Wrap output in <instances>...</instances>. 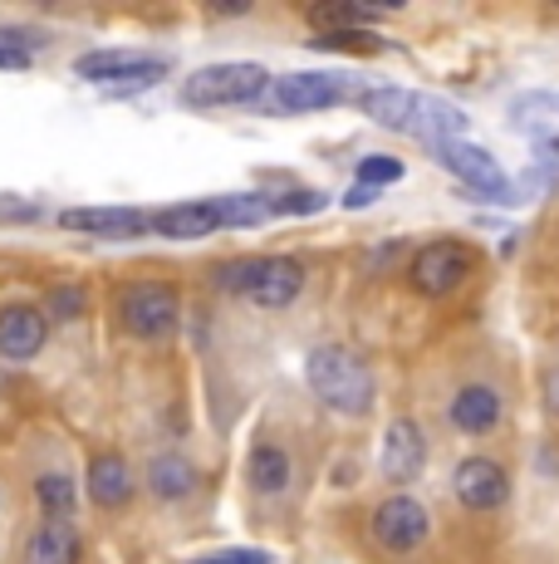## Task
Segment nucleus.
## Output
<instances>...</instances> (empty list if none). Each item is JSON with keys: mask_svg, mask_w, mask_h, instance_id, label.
<instances>
[{"mask_svg": "<svg viewBox=\"0 0 559 564\" xmlns=\"http://www.w3.org/2000/svg\"><path fill=\"white\" fill-rule=\"evenodd\" d=\"M363 113L373 118L388 133H413L423 138L427 148L447 143V138H467V108L437 99V94H417V89H397V84H383V89L363 94Z\"/></svg>", "mask_w": 559, "mask_h": 564, "instance_id": "obj_1", "label": "nucleus"}, {"mask_svg": "<svg viewBox=\"0 0 559 564\" xmlns=\"http://www.w3.org/2000/svg\"><path fill=\"white\" fill-rule=\"evenodd\" d=\"M305 378L319 403L343 412V417H363L373 408V368L343 344H319L305 364Z\"/></svg>", "mask_w": 559, "mask_h": 564, "instance_id": "obj_2", "label": "nucleus"}, {"mask_svg": "<svg viewBox=\"0 0 559 564\" xmlns=\"http://www.w3.org/2000/svg\"><path fill=\"white\" fill-rule=\"evenodd\" d=\"M217 285L231 295H245L261 310H285L299 300L305 290V265L289 256H245V260H226L217 270Z\"/></svg>", "mask_w": 559, "mask_h": 564, "instance_id": "obj_3", "label": "nucleus"}, {"mask_svg": "<svg viewBox=\"0 0 559 564\" xmlns=\"http://www.w3.org/2000/svg\"><path fill=\"white\" fill-rule=\"evenodd\" d=\"M271 89V74L261 64H207V69L187 74L182 79V104L187 108H245V104H261V94Z\"/></svg>", "mask_w": 559, "mask_h": 564, "instance_id": "obj_4", "label": "nucleus"}, {"mask_svg": "<svg viewBox=\"0 0 559 564\" xmlns=\"http://www.w3.org/2000/svg\"><path fill=\"white\" fill-rule=\"evenodd\" d=\"M118 314H123V329L138 339H167L182 319V300L163 280H138L118 295Z\"/></svg>", "mask_w": 559, "mask_h": 564, "instance_id": "obj_5", "label": "nucleus"}, {"mask_svg": "<svg viewBox=\"0 0 559 564\" xmlns=\"http://www.w3.org/2000/svg\"><path fill=\"white\" fill-rule=\"evenodd\" d=\"M172 64L163 54H138V50H94L74 64V74L89 84H118V89H153L167 79Z\"/></svg>", "mask_w": 559, "mask_h": 564, "instance_id": "obj_6", "label": "nucleus"}, {"mask_svg": "<svg viewBox=\"0 0 559 564\" xmlns=\"http://www.w3.org/2000/svg\"><path fill=\"white\" fill-rule=\"evenodd\" d=\"M432 158L442 162V167H447L457 182H467L471 192H481V197H491V202H515L511 177H505V167L486 153V148L467 143V138H447V143H432Z\"/></svg>", "mask_w": 559, "mask_h": 564, "instance_id": "obj_7", "label": "nucleus"}, {"mask_svg": "<svg viewBox=\"0 0 559 564\" xmlns=\"http://www.w3.org/2000/svg\"><path fill=\"white\" fill-rule=\"evenodd\" d=\"M471 270H476V251H471L467 241H432V246H423V251L413 256L407 280H413L417 295L442 300L471 275Z\"/></svg>", "mask_w": 559, "mask_h": 564, "instance_id": "obj_8", "label": "nucleus"}, {"mask_svg": "<svg viewBox=\"0 0 559 564\" xmlns=\"http://www.w3.org/2000/svg\"><path fill=\"white\" fill-rule=\"evenodd\" d=\"M349 99V79L325 69L285 74L271 84V113H315V108H335Z\"/></svg>", "mask_w": 559, "mask_h": 564, "instance_id": "obj_9", "label": "nucleus"}, {"mask_svg": "<svg viewBox=\"0 0 559 564\" xmlns=\"http://www.w3.org/2000/svg\"><path fill=\"white\" fill-rule=\"evenodd\" d=\"M432 535V516L417 496H388V501L373 511V540H379L388 555H407L423 540Z\"/></svg>", "mask_w": 559, "mask_h": 564, "instance_id": "obj_10", "label": "nucleus"}, {"mask_svg": "<svg viewBox=\"0 0 559 564\" xmlns=\"http://www.w3.org/2000/svg\"><path fill=\"white\" fill-rule=\"evenodd\" d=\"M451 486H457V501L467 511H501L511 501V476L491 457H467L457 466V476H451Z\"/></svg>", "mask_w": 559, "mask_h": 564, "instance_id": "obj_11", "label": "nucleus"}, {"mask_svg": "<svg viewBox=\"0 0 559 564\" xmlns=\"http://www.w3.org/2000/svg\"><path fill=\"white\" fill-rule=\"evenodd\" d=\"M383 476L397 486H407V481H417L423 476V466H427V432L417 427L413 417H393L388 422V432H383Z\"/></svg>", "mask_w": 559, "mask_h": 564, "instance_id": "obj_12", "label": "nucleus"}, {"mask_svg": "<svg viewBox=\"0 0 559 564\" xmlns=\"http://www.w3.org/2000/svg\"><path fill=\"white\" fill-rule=\"evenodd\" d=\"M59 226L84 236H109V241H133V236H147V212H133V206H74V212H59Z\"/></svg>", "mask_w": 559, "mask_h": 564, "instance_id": "obj_13", "label": "nucleus"}, {"mask_svg": "<svg viewBox=\"0 0 559 564\" xmlns=\"http://www.w3.org/2000/svg\"><path fill=\"white\" fill-rule=\"evenodd\" d=\"M45 314L35 305H6L0 310V354L15 364L35 359L40 349H45Z\"/></svg>", "mask_w": 559, "mask_h": 564, "instance_id": "obj_14", "label": "nucleus"}, {"mask_svg": "<svg viewBox=\"0 0 559 564\" xmlns=\"http://www.w3.org/2000/svg\"><path fill=\"white\" fill-rule=\"evenodd\" d=\"M147 231L167 236V241H201V236H217V206L207 202H182V206H163V212L147 216Z\"/></svg>", "mask_w": 559, "mask_h": 564, "instance_id": "obj_15", "label": "nucleus"}, {"mask_svg": "<svg viewBox=\"0 0 559 564\" xmlns=\"http://www.w3.org/2000/svg\"><path fill=\"white\" fill-rule=\"evenodd\" d=\"M447 417H451V427L467 432V437H486V432L501 422V393L486 383H467L457 398H451Z\"/></svg>", "mask_w": 559, "mask_h": 564, "instance_id": "obj_16", "label": "nucleus"}, {"mask_svg": "<svg viewBox=\"0 0 559 564\" xmlns=\"http://www.w3.org/2000/svg\"><path fill=\"white\" fill-rule=\"evenodd\" d=\"M89 496L103 511H118V506L133 501V466H128L118 452H99L89 462Z\"/></svg>", "mask_w": 559, "mask_h": 564, "instance_id": "obj_17", "label": "nucleus"}, {"mask_svg": "<svg viewBox=\"0 0 559 564\" xmlns=\"http://www.w3.org/2000/svg\"><path fill=\"white\" fill-rule=\"evenodd\" d=\"M511 123L535 143H559V94H520L511 104Z\"/></svg>", "mask_w": 559, "mask_h": 564, "instance_id": "obj_18", "label": "nucleus"}, {"mask_svg": "<svg viewBox=\"0 0 559 564\" xmlns=\"http://www.w3.org/2000/svg\"><path fill=\"white\" fill-rule=\"evenodd\" d=\"M84 540L69 520H45L30 540V564H79Z\"/></svg>", "mask_w": 559, "mask_h": 564, "instance_id": "obj_19", "label": "nucleus"}, {"mask_svg": "<svg viewBox=\"0 0 559 564\" xmlns=\"http://www.w3.org/2000/svg\"><path fill=\"white\" fill-rule=\"evenodd\" d=\"M245 476H251V486L261 496H280L289 486V452L275 447V442H261L251 452V462H245Z\"/></svg>", "mask_w": 559, "mask_h": 564, "instance_id": "obj_20", "label": "nucleus"}, {"mask_svg": "<svg viewBox=\"0 0 559 564\" xmlns=\"http://www.w3.org/2000/svg\"><path fill=\"white\" fill-rule=\"evenodd\" d=\"M373 20H379V10L349 6V0H319V6H309V25H315L319 35H349V30L373 25Z\"/></svg>", "mask_w": 559, "mask_h": 564, "instance_id": "obj_21", "label": "nucleus"}, {"mask_svg": "<svg viewBox=\"0 0 559 564\" xmlns=\"http://www.w3.org/2000/svg\"><path fill=\"white\" fill-rule=\"evenodd\" d=\"M147 486H153L157 501H182V496H191V486H197V471H191L187 457L167 452V457H157L147 466Z\"/></svg>", "mask_w": 559, "mask_h": 564, "instance_id": "obj_22", "label": "nucleus"}, {"mask_svg": "<svg viewBox=\"0 0 559 564\" xmlns=\"http://www.w3.org/2000/svg\"><path fill=\"white\" fill-rule=\"evenodd\" d=\"M211 206H217V226H261L271 216L261 192H226V197H211Z\"/></svg>", "mask_w": 559, "mask_h": 564, "instance_id": "obj_23", "label": "nucleus"}, {"mask_svg": "<svg viewBox=\"0 0 559 564\" xmlns=\"http://www.w3.org/2000/svg\"><path fill=\"white\" fill-rule=\"evenodd\" d=\"M265 212L271 216H309V212H325L329 197L315 187H289V192H261Z\"/></svg>", "mask_w": 559, "mask_h": 564, "instance_id": "obj_24", "label": "nucleus"}, {"mask_svg": "<svg viewBox=\"0 0 559 564\" xmlns=\"http://www.w3.org/2000/svg\"><path fill=\"white\" fill-rule=\"evenodd\" d=\"M35 501H40V511H50V520H69V511H74V481L64 471H45L35 481Z\"/></svg>", "mask_w": 559, "mask_h": 564, "instance_id": "obj_25", "label": "nucleus"}, {"mask_svg": "<svg viewBox=\"0 0 559 564\" xmlns=\"http://www.w3.org/2000/svg\"><path fill=\"white\" fill-rule=\"evenodd\" d=\"M45 45L40 35H30V30H0V69H25L30 59H35V50Z\"/></svg>", "mask_w": 559, "mask_h": 564, "instance_id": "obj_26", "label": "nucleus"}, {"mask_svg": "<svg viewBox=\"0 0 559 564\" xmlns=\"http://www.w3.org/2000/svg\"><path fill=\"white\" fill-rule=\"evenodd\" d=\"M359 182L363 187H388V182H403V162L388 158V153H373V158H363L359 162Z\"/></svg>", "mask_w": 559, "mask_h": 564, "instance_id": "obj_27", "label": "nucleus"}, {"mask_svg": "<svg viewBox=\"0 0 559 564\" xmlns=\"http://www.w3.org/2000/svg\"><path fill=\"white\" fill-rule=\"evenodd\" d=\"M50 314H55V319H79L84 314V290L59 285L55 295H50Z\"/></svg>", "mask_w": 559, "mask_h": 564, "instance_id": "obj_28", "label": "nucleus"}, {"mask_svg": "<svg viewBox=\"0 0 559 564\" xmlns=\"http://www.w3.org/2000/svg\"><path fill=\"white\" fill-rule=\"evenodd\" d=\"M191 564H271V555H265V550H221V555L191 560Z\"/></svg>", "mask_w": 559, "mask_h": 564, "instance_id": "obj_29", "label": "nucleus"}, {"mask_svg": "<svg viewBox=\"0 0 559 564\" xmlns=\"http://www.w3.org/2000/svg\"><path fill=\"white\" fill-rule=\"evenodd\" d=\"M369 202H379V192L363 187V182H353V187L343 192V206H349V212H359V206H369Z\"/></svg>", "mask_w": 559, "mask_h": 564, "instance_id": "obj_30", "label": "nucleus"}, {"mask_svg": "<svg viewBox=\"0 0 559 564\" xmlns=\"http://www.w3.org/2000/svg\"><path fill=\"white\" fill-rule=\"evenodd\" d=\"M545 408H550L555 417H559V368H555L550 378H545Z\"/></svg>", "mask_w": 559, "mask_h": 564, "instance_id": "obj_31", "label": "nucleus"}]
</instances>
